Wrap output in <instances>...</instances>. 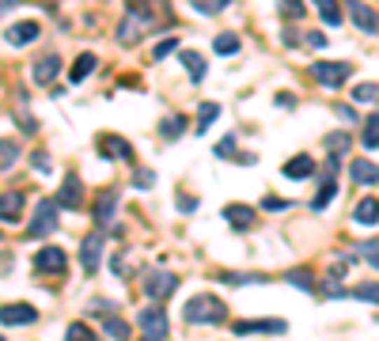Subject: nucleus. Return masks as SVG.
I'll use <instances>...</instances> for the list:
<instances>
[{"label":"nucleus","mask_w":379,"mask_h":341,"mask_svg":"<svg viewBox=\"0 0 379 341\" xmlns=\"http://www.w3.org/2000/svg\"><path fill=\"white\" fill-rule=\"evenodd\" d=\"M353 220L357 224H379V197H360L357 209H353Z\"/></svg>","instance_id":"nucleus-23"},{"label":"nucleus","mask_w":379,"mask_h":341,"mask_svg":"<svg viewBox=\"0 0 379 341\" xmlns=\"http://www.w3.org/2000/svg\"><path fill=\"white\" fill-rule=\"evenodd\" d=\"M224 220L235 228V232H251V228H254V209L251 205H228Z\"/></svg>","instance_id":"nucleus-18"},{"label":"nucleus","mask_w":379,"mask_h":341,"mask_svg":"<svg viewBox=\"0 0 379 341\" xmlns=\"http://www.w3.org/2000/svg\"><path fill=\"white\" fill-rule=\"evenodd\" d=\"M349 296H357V300H364V303H379V284H357Z\"/></svg>","instance_id":"nucleus-39"},{"label":"nucleus","mask_w":379,"mask_h":341,"mask_svg":"<svg viewBox=\"0 0 379 341\" xmlns=\"http://www.w3.org/2000/svg\"><path fill=\"white\" fill-rule=\"evenodd\" d=\"M57 72H61V57H57V53H46V57L34 61L31 80H34L39 88H46V84H53V80H57Z\"/></svg>","instance_id":"nucleus-12"},{"label":"nucleus","mask_w":379,"mask_h":341,"mask_svg":"<svg viewBox=\"0 0 379 341\" xmlns=\"http://www.w3.org/2000/svg\"><path fill=\"white\" fill-rule=\"evenodd\" d=\"M198 110H201V114H198V133H205V129H209L212 122H216L220 106H216V103H201Z\"/></svg>","instance_id":"nucleus-33"},{"label":"nucleus","mask_w":379,"mask_h":341,"mask_svg":"<svg viewBox=\"0 0 379 341\" xmlns=\"http://www.w3.org/2000/svg\"><path fill=\"white\" fill-rule=\"evenodd\" d=\"M190 4L198 8L201 15H220V12H224V8H228V4H232V0H190Z\"/></svg>","instance_id":"nucleus-34"},{"label":"nucleus","mask_w":379,"mask_h":341,"mask_svg":"<svg viewBox=\"0 0 379 341\" xmlns=\"http://www.w3.org/2000/svg\"><path fill=\"white\" fill-rule=\"evenodd\" d=\"M308 42H311V46H315V50H322V46H326V34H319V31H311V34H308Z\"/></svg>","instance_id":"nucleus-50"},{"label":"nucleus","mask_w":379,"mask_h":341,"mask_svg":"<svg viewBox=\"0 0 379 341\" xmlns=\"http://www.w3.org/2000/svg\"><path fill=\"white\" fill-rule=\"evenodd\" d=\"M137 326L144 330V337H167V311L160 303H148L137 311Z\"/></svg>","instance_id":"nucleus-6"},{"label":"nucleus","mask_w":379,"mask_h":341,"mask_svg":"<svg viewBox=\"0 0 379 341\" xmlns=\"http://www.w3.org/2000/svg\"><path fill=\"white\" fill-rule=\"evenodd\" d=\"M345 12H349V20H353V27L360 34H379V15L364 4V0H349Z\"/></svg>","instance_id":"nucleus-8"},{"label":"nucleus","mask_w":379,"mask_h":341,"mask_svg":"<svg viewBox=\"0 0 379 341\" xmlns=\"http://www.w3.org/2000/svg\"><path fill=\"white\" fill-rule=\"evenodd\" d=\"M179 57H182V64H186V72H190L193 84H201V80H205V72H209L205 57H201V53H193V50H179Z\"/></svg>","instance_id":"nucleus-25"},{"label":"nucleus","mask_w":379,"mask_h":341,"mask_svg":"<svg viewBox=\"0 0 379 341\" xmlns=\"http://www.w3.org/2000/svg\"><path fill=\"white\" fill-rule=\"evenodd\" d=\"M311 171H315V160L311 155H292L289 163H284V179H292V182H303V179H311Z\"/></svg>","instance_id":"nucleus-20"},{"label":"nucleus","mask_w":379,"mask_h":341,"mask_svg":"<svg viewBox=\"0 0 379 341\" xmlns=\"http://www.w3.org/2000/svg\"><path fill=\"white\" fill-rule=\"evenodd\" d=\"M273 103H277V106H289V110H292V106H296V95H289V91H281V95H277Z\"/></svg>","instance_id":"nucleus-48"},{"label":"nucleus","mask_w":379,"mask_h":341,"mask_svg":"<svg viewBox=\"0 0 379 341\" xmlns=\"http://www.w3.org/2000/svg\"><path fill=\"white\" fill-rule=\"evenodd\" d=\"M64 341H95V334H91L84 322H72V326L64 330Z\"/></svg>","instance_id":"nucleus-38"},{"label":"nucleus","mask_w":379,"mask_h":341,"mask_svg":"<svg viewBox=\"0 0 379 341\" xmlns=\"http://www.w3.org/2000/svg\"><path fill=\"white\" fill-rule=\"evenodd\" d=\"M216 155H235V160H239V152H235V137H224V141L216 144Z\"/></svg>","instance_id":"nucleus-45"},{"label":"nucleus","mask_w":379,"mask_h":341,"mask_svg":"<svg viewBox=\"0 0 379 341\" xmlns=\"http://www.w3.org/2000/svg\"><path fill=\"white\" fill-rule=\"evenodd\" d=\"M179 209H182V213H193V209H198V201H193V197H186V193H182V197H179Z\"/></svg>","instance_id":"nucleus-49"},{"label":"nucleus","mask_w":379,"mask_h":341,"mask_svg":"<svg viewBox=\"0 0 379 341\" xmlns=\"http://www.w3.org/2000/svg\"><path fill=\"white\" fill-rule=\"evenodd\" d=\"M95 53H80L76 61H72V69H69V84H84V80L95 72Z\"/></svg>","instance_id":"nucleus-22"},{"label":"nucleus","mask_w":379,"mask_h":341,"mask_svg":"<svg viewBox=\"0 0 379 341\" xmlns=\"http://www.w3.org/2000/svg\"><path fill=\"white\" fill-rule=\"evenodd\" d=\"M349 152V133H341V129H338V133H330L326 137V155H330V167H334L338 171V163H341V155H345Z\"/></svg>","instance_id":"nucleus-26"},{"label":"nucleus","mask_w":379,"mask_h":341,"mask_svg":"<svg viewBox=\"0 0 379 341\" xmlns=\"http://www.w3.org/2000/svg\"><path fill=\"white\" fill-rule=\"evenodd\" d=\"M129 12H144L160 23H171V0H129Z\"/></svg>","instance_id":"nucleus-15"},{"label":"nucleus","mask_w":379,"mask_h":341,"mask_svg":"<svg viewBox=\"0 0 379 341\" xmlns=\"http://www.w3.org/2000/svg\"><path fill=\"white\" fill-rule=\"evenodd\" d=\"M57 209H80L84 205V182L76 179V174H69V179L61 182V190H57Z\"/></svg>","instance_id":"nucleus-10"},{"label":"nucleus","mask_w":379,"mask_h":341,"mask_svg":"<svg viewBox=\"0 0 379 341\" xmlns=\"http://www.w3.org/2000/svg\"><path fill=\"white\" fill-rule=\"evenodd\" d=\"M160 133H163V141H179V137L186 133V118H182V114H167L160 122Z\"/></svg>","instance_id":"nucleus-27"},{"label":"nucleus","mask_w":379,"mask_h":341,"mask_svg":"<svg viewBox=\"0 0 379 341\" xmlns=\"http://www.w3.org/2000/svg\"><path fill=\"white\" fill-rule=\"evenodd\" d=\"M99 155H103V160H133V148H129V144L122 141V137H103V141H99Z\"/></svg>","instance_id":"nucleus-17"},{"label":"nucleus","mask_w":379,"mask_h":341,"mask_svg":"<svg viewBox=\"0 0 379 341\" xmlns=\"http://www.w3.org/2000/svg\"><path fill=\"white\" fill-rule=\"evenodd\" d=\"M311 76H315L322 88L338 91L349 76H353V64H349V61H315V64H311Z\"/></svg>","instance_id":"nucleus-3"},{"label":"nucleus","mask_w":379,"mask_h":341,"mask_svg":"<svg viewBox=\"0 0 379 341\" xmlns=\"http://www.w3.org/2000/svg\"><path fill=\"white\" fill-rule=\"evenodd\" d=\"M31 163H34V171H39V174H50V155H46V152H34Z\"/></svg>","instance_id":"nucleus-44"},{"label":"nucleus","mask_w":379,"mask_h":341,"mask_svg":"<svg viewBox=\"0 0 379 341\" xmlns=\"http://www.w3.org/2000/svg\"><path fill=\"white\" fill-rule=\"evenodd\" d=\"M289 284H296L300 292H315V277H311V270H292Z\"/></svg>","instance_id":"nucleus-32"},{"label":"nucleus","mask_w":379,"mask_h":341,"mask_svg":"<svg viewBox=\"0 0 379 341\" xmlns=\"http://www.w3.org/2000/svg\"><path fill=\"white\" fill-rule=\"evenodd\" d=\"M334 193H338V174H334V167H330L326 174H322V186H319V193H315V201H311V209H315V213H322V209L334 201Z\"/></svg>","instance_id":"nucleus-21"},{"label":"nucleus","mask_w":379,"mask_h":341,"mask_svg":"<svg viewBox=\"0 0 379 341\" xmlns=\"http://www.w3.org/2000/svg\"><path fill=\"white\" fill-rule=\"evenodd\" d=\"M311 4L319 8V15H322V20H326L330 27L341 23V4H338V0H311Z\"/></svg>","instance_id":"nucleus-30"},{"label":"nucleus","mask_w":379,"mask_h":341,"mask_svg":"<svg viewBox=\"0 0 379 341\" xmlns=\"http://www.w3.org/2000/svg\"><path fill=\"white\" fill-rule=\"evenodd\" d=\"M156 27H163V23L152 20V15H144V12H125V20L118 23V42H122V46H133V42L148 39Z\"/></svg>","instance_id":"nucleus-2"},{"label":"nucleus","mask_w":379,"mask_h":341,"mask_svg":"<svg viewBox=\"0 0 379 341\" xmlns=\"http://www.w3.org/2000/svg\"><path fill=\"white\" fill-rule=\"evenodd\" d=\"M133 186H137V190H152V186H156V174H152V171H137V174H133Z\"/></svg>","instance_id":"nucleus-42"},{"label":"nucleus","mask_w":379,"mask_h":341,"mask_svg":"<svg viewBox=\"0 0 379 341\" xmlns=\"http://www.w3.org/2000/svg\"><path fill=\"white\" fill-rule=\"evenodd\" d=\"M353 99L357 103H379V84H357Z\"/></svg>","instance_id":"nucleus-35"},{"label":"nucleus","mask_w":379,"mask_h":341,"mask_svg":"<svg viewBox=\"0 0 379 341\" xmlns=\"http://www.w3.org/2000/svg\"><path fill=\"white\" fill-rule=\"evenodd\" d=\"M338 118H341L345 125H357V122H360V114H357L353 106H338Z\"/></svg>","instance_id":"nucleus-46"},{"label":"nucleus","mask_w":379,"mask_h":341,"mask_svg":"<svg viewBox=\"0 0 379 341\" xmlns=\"http://www.w3.org/2000/svg\"><path fill=\"white\" fill-rule=\"evenodd\" d=\"M57 201L53 197H46V201H39V209H34V220H31V239H46V235H53L57 232Z\"/></svg>","instance_id":"nucleus-5"},{"label":"nucleus","mask_w":379,"mask_h":341,"mask_svg":"<svg viewBox=\"0 0 379 341\" xmlns=\"http://www.w3.org/2000/svg\"><path fill=\"white\" fill-rule=\"evenodd\" d=\"M103 243H106V232H88V239L80 243V265H84V273L99 270V262H103Z\"/></svg>","instance_id":"nucleus-7"},{"label":"nucleus","mask_w":379,"mask_h":341,"mask_svg":"<svg viewBox=\"0 0 379 341\" xmlns=\"http://www.w3.org/2000/svg\"><path fill=\"white\" fill-rule=\"evenodd\" d=\"M179 50V39H163V42H156V50H152V61H163L167 53Z\"/></svg>","instance_id":"nucleus-41"},{"label":"nucleus","mask_w":379,"mask_h":341,"mask_svg":"<svg viewBox=\"0 0 379 341\" xmlns=\"http://www.w3.org/2000/svg\"><path fill=\"white\" fill-rule=\"evenodd\" d=\"M15 160H20V144H15V141H0V171L15 167Z\"/></svg>","instance_id":"nucleus-31"},{"label":"nucleus","mask_w":379,"mask_h":341,"mask_svg":"<svg viewBox=\"0 0 379 341\" xmlns=\"http://www.w3.org/2000/svg\"><path fill=\"white\" fill-rule=\"evenodd\" d=\"M182 319L193 322V326H220V322H228V303L220 296H212V292H201V296L186 300Z\"/></svg>","instance_id":"nucleus-1"},{"label":"nucleus","mask_w":379,"mask_h":341,"mask_svg":"<svg viewBox=\"0 0 379 341\" xmlns=\"http://www.w3.org/2000/svg\"><path fill=\"white\" fill-rule=\"evenodd\" d=\"M357 254H364L368 265H375V270H379V239H364V243L357 246Z\"/></svg>","instance_id":"nucleus-37"},{"label":"nucleus","mask_w":379,"mask_h":341,"mask_svg":"<svg viewBox=\"0 0 379 341\" xmlns=\"http://www.w3.org/2000/svg\"><path fill=\"white\" fill-rule=\"evenodd\" d=\"M0 322L4 326H34L39 322V307H31V303H8V307H0Z\"/></svg>","instance_id":"nucleus-9"},{"label":"nucleus","mask_w":379,"mask_h":341,"mask_svg":"<svg viewBox=\"0 0 379 341\" xmlns=\"http://www.w3.org/2000/svg\"><path fill=\"white\" fill-rule=\"evenodd\" d=\"M220 281H228V284H262L266 277L262 273H220Z\"/></svg>","instance_id":"nucleus-36"},{"label":"nucleus","mask_w":379,"mask_h":341,"mask_svg":"<svg viewBox=\"0 0 379 341\" xmlns=\"http://www.w3.org/2000/svg\"><path fill=\"white\" fill-rule=\"evenodd\" d=\"M174 288H179V277H174L171 270H163V265H156V270L144 273V296L148 300H167Z\"/></svg>","instance_id":"nucleus-4"},{"label":"nucleus","mask_w":379,"mask_h":341,"mask_svg":"<svg viewBox=\"0 0 379 341\" xmlns=\"http://www.w3.org/2000/svg\"><path fill=\"white\" fill-rule=\"evenodd\" d=\"M0 341H4V337H0Z\"/></svg>","instance_id":"nucleus-54"},{"label":"nucleus","mask_w":379,"mask_h":341,"mask_svg":"<svg viewBox=\"0 0 379 341\" xmlns=\"http://www.w3.org/2000/svg\"><path fill=\"white\" fill-rule=\"evenodd\" d=\"M235 334H289V322L284 319H247V322H235Z\"/></svg>","instance_id":"nucleus-11"},{"label":"nucleus","mask_w":379,"mask_h":341,"mask_svg":"<svg viewBox=\"0 0 379 341\" xmlns=\"http://www.w3.org/2000/svg\"><path fill=\"white\" fill-rule=\"evenodd\" d=\"M277 4H281V12L292 15V20H300V15H303V4H300V0H277Z\"/></svg>","instance_id":"nucleus-43"},{"label":"nucleus","mask_w":379,"mask_h":341,"mask_svg":"<svg viewBox=\"0 0 379 341\" xmlns=\"http://www.w3.org/2000/svg\"><path fill=\"white\" fill-rule=\"evenodd\" d=\"M23 216V193H0V220L15 224Z\"/></svg>","instance_id":"nucleus-24"},{"label":"nucleus","mask_w":379,"mask_h":341,"mask_svg":"<svg viewBox=\"0 0 379 341\" xmlns=\"http://www.w3.org/2000/svg\"><path fill=\"white\" fill-rule=\"evenodd\" d=\"M114 213H118V193L114 190H103V193H99V201H95V224L106 228L110 220H114Z\"/></svg>","instance_id":"nucleus-19"},{"label":"nucleus","mask_w":379,"mask_h":341,"mask_svg":"<svg viewBox=\"0 0 379 341\" xmlns=\"http://www.w3.org/2000/svg\"><path fill=\"white\" fill-rule=\"evenodd\" d=\"M42 34V27L34 23V20H23V23H15V27H8L4 31V42L8 46H27V42H34Z\"/></svg>","instance_id":"nucleus-14"},{"label":"nucleus","mask_w":379,"mask_h":341,"mask_svg":"<svg viewBox=\"0 0 379 341\" xmlns=\"http://www.w3.org/2000/svg\"><path fill=\"white\" fill-rule=\"evenodd\" d=\"M360 144H364L368 152H375L379 148V114H372L364 122V133H360Z\"/></svg>","instance_id":"nucleus-29"},{"label":"nucleus","mask_w":379,"mask_h":341,"mask_svg":"<svg viewBox=\"0 0 379 341\" xmlns=\"http://www.w3.org/2000/svg\"><path fill=\"white\" fill-rule=\"evenodd\" d=\"M262 209H270V213H281V209H289V201H281V197H266V201H262Z\"/></svg>","instance_id":"nucleus-47"},{"label":"nucleus","mask_w":379,"mask_h":341,"mask_svg":"<svg viewBox=\"0 0 379 341\" xmlns=\"http://www.w3.org/2000/svg\"><path fill=\"white\" fill-rule=\"evenodd\" d=\"M12 8H15V0H0V15H8Z\"/></svg>","instance_id":"nucleus-52"},{"label":"nucleus","mask_w":379,"mask_h":341,"mask_svg":"<svg viewBox=\"0 0 379 341\" xmlns=\"http://www.w3.org/2000/svg\"><path fill=\"white\" fill-rule=\"evenodd\" d=\"M349 179L360 182V186H379V167L372 160H353L349 163Z\"/></svg>","instance_id":"nucleus-16"},{"label":"nucleus","mask_w":379,"mask_h":341,"mask_svg":"<svg viewBox=\"0 0 379 341\" xmlns=\"http://www.w3.org/2000/svg\"><path fill=\"white\" fill-rule=\"evenodd\" d=\"M103 330H106V334L114 337V341H125V337H129V326H125L122 319H106V322H103Z\"/></svg>","instance_id":"nucleus-40"},{"label":"nucleus","mask_w":379,"mask_h":341,"mask_svg":"<svg viewBox=\"0 0 379 341\" xmlns=\"http://www.w3.org/2000/svg\"><path fill=\"white\" fill-rule=\"evenodd\" d=\"M281 39H284V46H296V42H300V34H296V31H284Z\"/></svg>","instance_id":"nucleus-51"},{"label":"nucleus","mask_w":379,"mask_h":341,"mask_svg":"<svg viewBox=\"0 0 379 341\" xmlns=\"http://www.w3.org/2000/svg\"><path fill=\"white\" fill-rule=\"evenodd\" d=\"M239 46H243V42H239V34H232V31H228V34H216L212 50H216L220 57H235V53H239Z\"/></svg>","instance_id":"nucleus-28"},{"label":"nucleus","mask_w":379,"mask_h":341,"mask_svg":"<svg viewBox=\"0 0 379 341\" xmlns=\"http://www.w3.org/2000/svg\"><path fill=\"white\" fill-rule=\"evenodd\" d=\"M34 270L39 273H64V251L61 246H42L34 254Z\"/></svg>","instance_id":"nucleus-13"},{"label":"nucleus","mask_w":379,"mask_h":341,"mask_svg":"<svg viewBox=\"0 0 379 341\" xmlns=\"http://www.w3.org/2000/svg\"><path fill=\"white\" fill-rule=\"evenodd\" d=\"M144 341H163V337H144Z\"/></svg>","instance_id":"nucleus-53"}]
</instances>
